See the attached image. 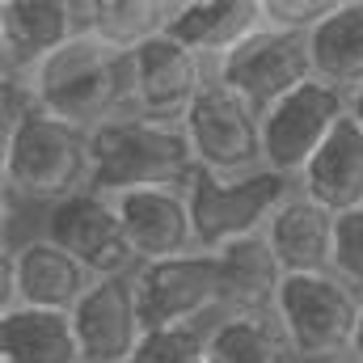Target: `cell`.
Wrapping results in <instances>:
<instances>
[{"instance_id":"cell-12","label":"cell","mask_w":363,"mask_h":363,"mask_svg":"<svg viewBox=\"0 0 363 363\" xmlns=\"http://www.w3.org/2000/svg\"><path fill=\"white\" fill-rule=\"evenodd\" d=\"M211 81L194 51H186L178 38L161 34L148 47L131 55V106L144 118L157 123H186L194 101Z\"/></svg>"},{"instance_id":"cell-23","label":"cell","mask_w":363,"mask_h":363,"mask_svg":"<svg viewBox=\"0 0 363 363\" xmlns=\"http://www.w3.org/2000/svg\"><path fill=\"white\" fill-rule=\"evenodd\" d=\"M291 347L274 317H224L211 330L207 363H287Z\"/></svg>"},{"instance_id":"cell-5","label":"cell","mask_w":363,"mask_h":363,"mask_svg":"<svg viewBox=\"0 0 363 363\" xmlns=\"http://www.w3.org/2000/svg\"><path fill=\"white\" fill-rule=\"evenodd\" d=\"M363 296L338 274H287L279 287L274 321L300 359H330L351 351Z\"/></svg>"},{"instance_id":"cell-15","label":"cell","mask_w":363,"mask_h":363,"mask_svg":"<svg viewBox=\"0 0 363 363\" xmlns=\"http://www.w3.org/2000/svg\"><path fill=\"white\" fill-rule=\"evenodd\" d=\"M72 38H81L72 0H4L0 4V47H4L9 81H21Z\"/></svg>"},{"instance_id":"cell-1","label":"cell","mask_w":363,"mask_h":363,"mask_svg":"<svg viewBox=\"0 0 363 363\" xmlns=\"http://www.w3.org/2000/svg\"><path fill=\"white\" fill-rule=\"evenodd\" d=\"M17 85L26 89L34 110L51 114L60 123H72L81 131H97V127L123 118L118 106L131 101V55L81 34V38L64 43L60 51H51Z\"/></svg>"},{"instance_id":"cell-4","label":"cell","mask_w":363,"mask_h":363,"mask_svg":"<svg viewBox=\"0 0 363 363\" xmlns=\"http://www.w3.org/2000/svg\"><path fill=\"white\" fill-rule=\"evenodd\" d=\"M291 178H279L271 169L245 174V178H216L207 169H194L186 182L194 241L203 254H220L224 245H237L245 237H262L274 211L291 199Z\"/></svg>"},{"instance_id":"cell-20","label":"cell","mask_w":363,"mask_h":363,"mask_svg":"<svg viewBox=\"0 0 363 363\" xmlns=\"http://www.w3.org/2000/svg\"><path fill=\"white\" fill-rule=\"evenodd\" d=\"M0 363H85L72 313L4 308L0 313Z\"/></svg>"},{"instance_id":"cell-7","label":"cell","mask_w":363,"mask_h":363,"mask_svg":"<svg viewBox=\"0 0 363 363\" xmlns=\"http://www.w3.org/2000/svg\"><path fill=\"white\" fill-rule=\"evenodd\" d=\"M186 135L194 148L199 169L216 174V178H245L267 169L262 157V114L254 106H245L233 89H224L220 81H211L203 97L194 101V110L186 114Z\"/></svg>"},{"instance_id":"cell-27","label":"cell","mask_w":363,"mask_h":363,"mask_svg":"<svg viewBox=\"0 0 363 363\" xmlns=\"http://www.w3.org/2000/svg\"><path fill=\"white\" fill-rule=\"evenodd\" d=\"M347 101H351V118H355V123L363 127V85H359V89L347 93Z\"/></svg>"},{"instance_id":"cell-2","label":"cell","mask_w":363,"mask_h":363,"mask_svg":"<svg viewBox=\"0 0 363 363\" xmlns=\"http://www.w3.org/2000/svg\"><path fill=\"white\" fill-rule=\"evenodd\" d=\"M0 169L9 199L55 207L81 190H93V131L30 110L13 131H4Z\"/></svg>"},{"instance_id":"cell-25","label":"cell","mask_w":363,"mask_h":363,"mask_svg":"<svg viewBox=\"0 0 363 363\" xmlns=\"http://www.w3.org/2000/svg\"><path fill=\"white\" fill-rule=\"evenodd\" d=\"M342 0H262V17L271 30H283V34H300L308 38L313 30H321L334 9Z\"/></svg>"},{"instance_id":"cell-14","label":"cell","mask_w":363,"mask_h":363,"mask_svg":"<svg viewBox=\"0 0 363 363\" xmlns=\"http://www.w3.org/2000/svg\"><path fill=\"white\" fill-rule=\"evenodd\" d=\"M114 207L140 267L199 254L186 190H127L114 194Z\"/></svg>"},{"instance_id":"cell-16","label":"cell","mask_w":363,"mask_h":363,"mask_svg":"<svg viewBox=\"0 0 363 363\" xmlns=\"http://www.w3.org/2000/svg\"><path fill=\"white\" fill-rule=\"evenodd\" d=\"M334 237H338V216L304 199L300 190L267 224V245L274 250L283 274H334Z\"/></svg>"},{"instance_id":"cell-24","label":"cell","mask_w":363,"mask_h":363,"mask_svg":"<svg viewBox=\"0 0 363 363\" xmlns=\"http://www.w3.org/2000/svg\"><path fill=\"white\" fill-rule=\"evenodd\" d=\"M211 330L203 325H165L148 330L131 363H207Z\"/></svg>"},{"instance_id":"cell-10","label":"cell","mask_w":363,"mask_h":363,"mask_svg":"<svg viewBox=\"0 0 363 363\" xmlns=\"http://www.w3.org/2000/svg\"><path fill=\"white\" fill-rule=\"evenodd\" d=\"M135 291H140V313L148 330L203 325V317L220 308V262L216 254L199 250L186 258L140 267Z\"/></svg>"},{"instance_id":"cell-21","label":"cell","mask_w":363,"mask_h":363,"mask_svg":"<svg viewBox=\"0 0 363 363\" xmlns=\"http://www.w3.org/2000/svg\"><path fill=\"white\" fill-rule=\"evenodd\" d=\"M313 77L351 93L363 85V0H342L334 17L308 34Z\"/></svg>"},{"instance_id":"cell-8","label":"cell","mask_w":363,"mask_h":363,"mask_svg":"<svg viewBox=\"0 0 363 363\" xmlns=\"http://www.w3.org/2000/svg\"><path fill=\"white\" fill-rule=\"evenodd\" d=\"M224 89H233L245 106H254L258 114H267L279 106L287 93L313 81V55H308V38L300 34H283L262 26L254 38H245L224 64H216V77Z\"/></svg>"},{"instance_id":"cell-17","label":"cell","mask_w":363,"mask_h":363,"mask_svg":"<svg viewBox=\"0 0 363 363\" xmlns=\"http://www.w3.org/2000/svg\"><path fill=\"white\" fill-rule=\"evenodd\" d=\"M267 26L262 0H186L174 13L169 38H178L199 60L224 64L245 38H254Z\"/></svg>"},{"instance_id":"cell-22","label":"cell","mask_w":363,"mask_h":363,"mask_svg":"<svg viewBox=\"0 0 363 363\" xmlns=\"http://www.w3.org/2000/svg\"><path fill=\"white\" fill-rule=\"evenodd\" d=\"M174 13H178V4H165V0H97L89 38L123 51V55H135L152 38L169 34Z\"/></svg>"},{"instance_id":"cell-3","label":"cell","mask_w":363,"mask_h":363,"mask_svg":"<svg viewBox=\"0 0 363 363\" xmlns=\"http://www.w3.org/2000/svg\"><path fill=\"white\" fill-rule=\"evenodd\" d=\"M199 161L182 123L157 118H114L93 131V190L127 194V190H186Z\"/></svg>"},{"instance_id":"cell-6","label":"cell","mask_w":363,"mask_h":363,"mask_svg":"<svg viewBox=\"0 0 363 363\" xmlns=\"http://www.w3.org/2000/svg\"><path fill=\"white\" fill-rule=\"evenodd\" d=\"M351 114L347 93L325 85V81H308L296 93H287L279 106L262 114V157L267 169L279 178H296L308 169V161L325 148V140L342 127V118Z\"/></svg>"},{"instance_id":"cell-13","label":"cell","mask_w":363,"mask_h":363,"mask_svg":"<svg viewBox=\"0 0 363 363\" xmlns=\"http://www.w3.org/2000/svg\"><path fill=\"white\" fill-rule=\"evenodd\" d=\"M72 325H77L85 363H131L148 334L144 313H140L135 274L97 279L89 296L72 308Z\"/></svg>"},{"instance_id":"cell-19","label":"cell","mask_w":363,"mask_h":363,"mask_svg":"<svg viewBox=\"0 0 363 363\" xmlns=\"http://www.w3.org/2000/svg\"><path fill=\"white\" fill-rule=\"evenodd\" d=\"M296 190L313 203H321L334 216L363 207V127L347 114L342 127L325 140V148L308 161Z\"/></svg>"},{"instance_id":"cell-11","label":"cell","mask_w":363,"mask_h":363,"mask_svg":"<svg viewBox=\"0 0 363 363\" xmlns=\"http://www.w3.org/2000/svg\"><path fill=\"white\" fill-rule=\"evenodd\" d=\"M97 274L77 262L68 250H60L51 237H34L17 250L4 254V308H51V313H72Z\"/></svg>"},{"instance_id":"cell-28","label":"cell","mask_w":363,"mask_h":363,"mask_svg":"<svg viewBox=\"0 0 363 363\" xmlns=\"http://www.w3.org/2000/svg\"><path fill=\"white\" fill-rule=\"evenodd\" d=\"M351 355H355V363H363V308H359V325H355V342H351Z\"/></svg>"},{"instance_id":"cell-18","label":"cell","mask_w":363,"mask_h":363,"mask_svg":"<svg viewBox=\"0 0 363 363\" xmlns=\"http://www.w3.org/2000/svg\"><path fill=\"white\" fill-rule=\"evenodd\" d=\"M220 262V308L224 317H274L283 267L262 237H245L237 245H224L216 254Z\"/></svg>"},{"instance_id":"cell-9","label":"cell","mask_w":363,"mask_h":363,"mask_svg":"<svg viewBox=\"0 0 363 363\" xmlns=\"http://www.w3.org/2000/svg\"><path fill=\"white\" fill-rule=\"evenodd\" d=\"M43 237H51L60 250H68L77 262H85L97 279L140 271V262H135V254L127 245L118 207H114L110 194L81 190V194L55 203L51 216H47V233Z\"/></svg>"},{"instance_id":"cell-26","label":"cell","mask_w":363,"mask_h":363,"mask_svg":"<svg viewBox=\"0 0 363 363\" xmlns=\"http://www.w3.org/2000/svg\"><path fill=\"white\" fill-rule=\"evenodd\" d=\"M334 274L351 283L363 296V207L338 216V237H334Z\"/></svg>"}]
</instances>
